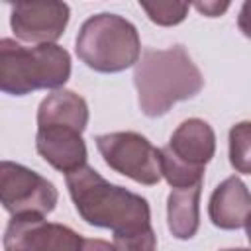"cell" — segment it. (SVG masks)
<instances>
[{
	"mask_svg": "<svg viewBox=\"0 0 251 251\" xmlns=\"http://www.w3.org/2000/svg\"><path fill=\"white\" fill-rule=\"evenodd\" d=\"M133 84L141 112L159 118L176 102L196 96L204 86V76L182 45L147 47L133 69Z\"/></svg>",
	"mask_w": 251,
	"mask_h": 251,
	"instance_id": "cell-1",
	"label": "cell"
},
{
	"mask_svg": "<svg viewBox=\"0 0 251 251\" xmlns=\"http://www.w3.org/2000/svg\"><path fill=\"white\" fill-rule=\"evenodd\" d=\"M69 194L80 218L114 233L135 231L151 226V210L139 194L108 182L98 171L84 165L65 176Z\"/></svg>",
	"mask_w": 251,
	"mask_h": 251,
	"instance_id": "cell-2",
	"label": "cell"
},
{
	"mask_svg": "<svg viewBox=\"0 0 251 251\" xmlns=\"http://www.w3.org/2000/svg\"><path fill=\"white\" fill-rule=\"evenodd\" d=\"M71 76V55L49 43L24 47L14 39L0 41V88L25 96L39 88H61Z\"/></svg>",
	"mask_w": 251,
	"mask_h": 251,
	"instance_id": "cell-3",
	"label": "cell"
},
{
	"mask_svg": "<svg viewBox=\"0 0 251 251\" xmlns=\"http://www.w3.org/2000/svg\"><path fill=\"white\" fill-rule=\"evenodd\" d=\"M76 57L98 73H120L137 65L141 43L131 22L118 14L90 16L75 41Z\"/></svg>",
	"mask_w": 251,
	"mask_h": 251,
	"instance_id": "cell-4",
	"label": "cell"
},
{
	"mask_svg": "<svg viewBox=\"0 0 251 251\" xmlns=\"http://www.w3.org/2000/svg\"><path fill=\"white\" fill-rule=\"evenodd\" d=\"M216 153V133L200 118L184 120L161 149L163 176L173 188L194 186L202 182L204 167Z\"/></svg>",
	"mask_w": 251,
	"mask_h": 251,
	"instance_id": "cell-5",
	"label": "cell"
},
{
	"mask_svg": "<svg viewBox=\"0 0 251 251\" xmlns=\"http://www.w3.org/2000/svg\"><path fill=\"white\" fill-rule=\"evenodd\" d=\"M96 147L104 163L116 173L139 182L157 184L163 176L161 149L135 131H114L96 135Z\"/></svg>",
	"mask_w": 251,
	"mask_h": 251,
	"instance_id": "cell-6",
	"label": "cell"
},
{
	"mask_svg": "<svg viewBox=\"0 0 251 251\" xmlns=\"http://www.w3.org/2000/svg\"><path fill=\"white\" fill-rule=\"evenodd\" d=\"M0 200L4 210L12 214V218H43L55 210L59 192L51 180L37 175L35 171L12 161H2Z\"/></svg>",
	"mask_w": 251,
	"mask_h": 251,
	"instance_id": "cell-7",
	"label": "cell"
},
{
	"mask_svg": "<svg viewBox=\"0 0 251 251\" xmlns=\"http://www.w3.org/2000/svg\"><path fill=\"white\" fill-rule=\"evenodd\" d=\"M69 16L71 10L65 2L29 0L10 4L12 31L18 39L35 45L55 43L63 35L69 24Z\"/></svg>",
	"mask_w": 251,
	"mask_h": 251,
	"instance_id": "cell-8",
	"label": "cell"
},
{
	"mask_svg": "<svg viewBox=\"0 0 251 251\" xmlns=\"http://www.w3.org/2000/svg\"><path fill=\"white\" fill-rule=\"evenodd\" d=\"M84 237L39 216L12 218L4 233L6 251H80Z\"/></svg>",
	"mask_w": 251,
	"mask_h": 251,
	"instance_id": "cell-9",
	"label": "cell"
},
{
	"mask_svg": "<svg viewBox=\"0 0 251 251\" xmlns=\"http://www.w3.org/2000/svg\"><path fill=\"white\" fill-rule=\"evenodd\" d=\"M35 149L53 169L65 175L84 167L88 157L82 133L69 126L37 127Z\"/></svg>",
	"mask_w": 251,
	"mask_h": 251,
	"instance_id": "cell-10",
	"label": "cell"
},
{
	"mask_svg": "<svg viewBox=\"0 0 251 251\" xmlns=\"http://www.w3.org/2000/svg\"><path fill=\"white\" fill-rule=\"evenodd\" d=\"M208 216L220 229H237L251 218V192L239 176L220 182L208 202Z\"/></svg>",
	"mask_w": 251,
	"mask_h": 251,
	"instance_id": "cell-11",
	"label": "cell"
},
{
	"mask_svg": "<svg viewBox=\"0 0 251 251\" xmlns=\"http://www.w3.org/2000/svg\"><path fill=\"white\" fill-rule=\"evenodd\" d=\"M88 124V106L82 96L73 90L59 88L47 94L37 108V127L69 126L80 133Z\"/></svg>",
	"mask_w": 251,
	"mask_h": 251,
	"instance_id": "cell-12",
	"label": "cell"
},
{
	"mask_svg": "<svg viewBox=\"0 0 251 251\" xmlns=\"http://www.w3.org/2000/svg\"><path fill=\"white\" fill-rule=\"evenodd\" d=\"M202 182L194 186L173 188L167 198V224L176 239H192L200 226Z\"/></svg>",
	"mask_w": 251,
	"mask_h": 251,
	"instance_id": "cell-13",
	"label": "cell"
},
{
	"mask_svg": "<svg viewBox=\"0 0 251 251\" xmlns=\"http://www.w3.org/2000/svg\"><path fill=\"white\" fill-rule=\"evenodd\" d=\"M229 163L237 173L251 175V122H239L229 129Z\"/></svg>",
	"mask_w": 251,
	"mask_h": 251,
	"instance_id": "cell-14",
	"label": "cell"
},
{
	"mask_svg": "<svg viewBox=\"0 0 251 251\" xmlns=\"http://www.w3.org/2000/svg\"><path fill=\"white\" fill-rule=\"evenodd\" d=\"M151 22L159 25H176L188 14L186 2H139Z\"/></svg>",
	"mask_w": 251,
	"mask_h": 251,
	"instance_id": "cell-15",
	"label": "cell"
},
{
	"mask_svg": "<svg viewBox=\"0 0 251 251\" xmlns=\"http://www.w3.org/2000/svg\"><path fill=\"white\" fill-rule=\"evenodd\" d=\"M112 245L116 251H157V235L153 227L147 226L135 231L114 233Z\"/></svg>",
	"mask_w": 251,
	"mask_h": 251,
	"instance_id": "cell-16",
	"label": "cell"
},
{
	"mask_svg": "<svg viewBox=\"0 0 251 251\" xmlns=\"http://www.w3.org/2000/svg\"><path fill=\"white\" fill-rule=\"evenodd\" d=\"M194 8H196L198 12H202L204 16L216 18V16H222V14L229 8V2H196Z\"/></svg>",
	"mask_w": 251,
	"mask_h": 251,
	"instance_id": "cell-17",
	"label": "cell"
},
{
	"mask_svg": "<svg viewBox=\"0 0 251 251\" xmlns=\"http://www.w3.org/2000/svg\"><path fill=\"white\" fill-rule=\"evenodd\" d=\"M237 25L245 37H251V0L243 2L239 16H237Z\"/></svg>",
	"mask_w": 251,
	"mask_h": 251,
	"instance_id": "cell-18",
	"label": "cell"
},
{
	"mask_svg": "<svg viewBox=\"0 0 251 251\" xmlns=\"http://www.w3.org/2000/svg\"><path fill=\"white\" fill-rule=\"evenodd\" d=\"M80 251H116V249L104 239H84Z\"/></svg>",
	"mask_w": 251,
	"mask_h": 251,
	"instance_id": "cell-19",
	"label": "cell"
},
{
	"mask_svg": "<svg viewBox=\"0 0 251 251\" xmlns=\"http://www.w3.org/2000/svg\"><path fill=\"white\" fill-rule=\"evenodd\" d=\"M245 233H247V239H249V243H251V218H249L247 224H245Z\"/></svg>",
	"mask_w": 251,
	"mask_h": 251,
	"instance_id": "cell-20",
	"label": "cell"
},
{
	"mask_svg": "<svg viewBox=\"0 0 251 251\" xmlns=\"http://www.w3.org/2000/svg\"><path fill=\"white\" fill-rule=\"evenodd\" d=\"M222 251H251V249H243V247H237V249H222Z\"/></svg>",
	"mask_w": 251,
	"mask_h": 251,
	"instance_id": "cell-21",
	"label": "cell"
}]
</instances>
